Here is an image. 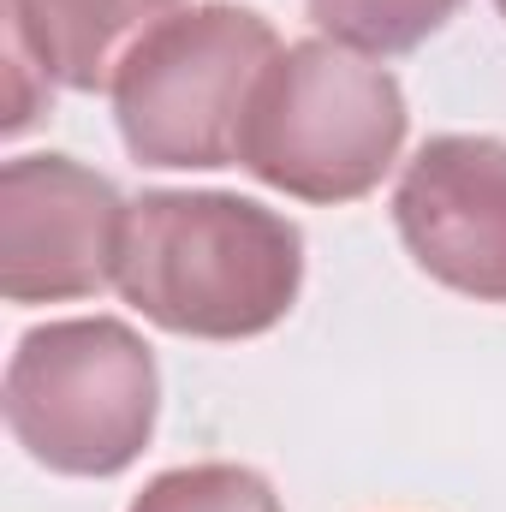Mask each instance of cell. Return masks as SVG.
Listing matches in <instances>:
<instances>
[{
    "mask_svg": "<svg viewBox=\"0 0 506 512\" xmlns=\"http://www.w3.org/2000/svg\"><path fill=\"white\" fill-rule=\"evenodd\" d=\"M304 274L286 215L221 191H149L131 203L114 286L167 334L251 340L274 328Z\"/></svg>",
    "mask_w": 506,
    "mask_h": 512,
    "instance_id": "cell-1",
    "label": "cell"
},
{
    "mask_svg": "<svg viewBox=\"0 0 506 512\" xmlns=\"http://www.w3.org/2000/svg\"><path fill=\"white\" fill-rule=\"evenodd\" d=\"M405 143V96L393 72L346 42H298L262 72L239 161L262 185L304 203H352Z\"/></svg>",
    "mask_w": 506,
    "mask_h": 512,
    "instance_id": "cell-2",
    "label": "cell"
},
{
    "mask_svg": "<svg viewBox=\"0 0 506 512\" xmlns=\"http://www.w3.org/2000/svg\"><path fill=\"white\" fill-rule=\"evenodd\" d=\"M280 42L245 6H185L155 24L114 78L126 149L149 167L239 161L245 114Z\"/></svg>",
    "mask_w": 506,
    "mask_h": 512,
    "instance_id": "cell-3",
    "label": "cell"
},
{
    "mask_svg": "<svg viewBox=\"0 0 506 512\" xmlns=\"http://www.w3.org/2000/svg\"><path fill=\"white\" fill-rule=\"evenodd\" d=\"M6 423L36 465L114 477L155 429V358L108 316L30 328L6 364Z\"/></svg>",
    "mask_w": 506,
    "mask_h": 512,
    "instance_id": "cell-4",
    "label": "cell"
},
{
    "mask_svg": "<svg viewBox=\"0 0 506 512\" xmlns=\"http://www.w3.org/2000/svg\"><path fill=\"white\" fill-rule=\"evenodd\" d=\"M120 191L66 161L18 155L0 173V292L12 304L90 298L114 280L126 239Z\"/></svg>",
    "mask_w": 506,
    "mask_h": 512,
    "instance_id": "cell-5",
    "label": "cell"
},
{
    "mask_svg": "<svg viewBox=\"0 0 506 512\" xmlns=\"http://www.w3.org/2000/svg\"><path fill=\"white\" fill-rule=\"evenodd\" d=\"M399 239L441 286L506 304V143L435 137L393 191Z\"/></svg>",
    "mask_w": 506,
    "mask_h": 512,
    "instance_id": "cell-6",
    "label": "cell"
},
{
    "mask_svg": "<svg viewBox=\"0 0 506 512\" xmlns=\"http://www.w3.org/2000/svg\"><path fill=\"white\" fill-rule=\"evenodd\" d=\"M179 6L185 0H6V24L24 36L48 84L114 90L131 48Z\"/></svg>",
    "mask_w": 506,
    "mask_h": 512,
    "instance_id": "cell-7",
    "label": "cell"
},
{
    "mask_svg": "<svg viewBox=\"0 0 506 512\" xmlns=\"http://www.w3.org/2000/svg\"><path fill=\"white\" fill-rule=\"evenodd\" d=\"M459 6L465 0H310V18L328 30V42H346L358 54H405Z\"/></svg>",
    "mask_w": 506,
    "mask_h": 512,
    "instance_id": "cell-8",
    "label": "cell"
},
{
    "mask_svg": "<svg viewBox=\"0 0 506 512\" xmlns=\"http://www.w3.org/2000/svg\"><path fill=\"white\" fill-rule=\"evenodd\" d=\"M131 512H280V501L245 465H191L155 477Z\"/></svg>",
    "mask_w": 506,
    "mask_h": 512,
    "instance_id": "cell-9",
    "label": "cell"
},
{
    "mask_svg": "<svg viewBox=\"0 0 506 512\" xmlns=\"http://www.w3.org/2000/svg\"><path fill=\"white\" fill-rule=\"evenodd\" d=\"M30 78H42L48 84V72L36 66V54L24 48V36L6 24V131H24L36 114H42V90H30Z\"/></svg>",
    "mask_w": 506,
    "mask_h": 512,
    "instance_id": "cell-10",
    "label": "cell"
},
{
    "mask_svg": "<svg viewBox=\"0 0 506 512\" xmlns=\"http://www.w3.org/2000/svg\"><path fill=\"white\" fill-rule=\"evenodd\" d=\"M501 12H506V0H501Z\"/></svg>",
    "mask_w": 506,
    "mask_h": 512,
    "instance_id": "cell-11",
    "label": "cell"
}]
</instances>
